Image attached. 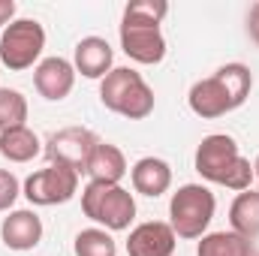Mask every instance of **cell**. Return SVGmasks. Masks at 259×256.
I'll return each instance as SVG.
<instances>
[{"mask_svg": "<svg viewBox=\"0 0 259 256\" xmlns=\"http://www.w3.org/2000/svg\"><path fill=\"white\" fill-rule=\"evenodd\" d=\"M196 172L211 181V184H220V187H229V190H250L253 184V166L250 160L241 157L238 145L232 136H223V133H211L199 142L196 148Z\"/></svg>", "mask_w": 259, "mask_h": 256, "instance_id": "1", "label": "cell"}, {"mask_svg": "<svg viewBox=\"0 0 259 256\" xmlns=\"http://www.w3.org/2000/svg\"><path fill=\"white\" fill-rule=\"evenodd\" d=\"M100 100L109 112H118L130 121H142L154 112V91L142 78V72L130 66H115L103 84H100Z\"/></svg>", "mask_w": 259, "mask_h": 256, "instance_id": "2", "label": "cell"}, {"mask_svg": "<svg viewBox=\"0 0 259 256\" xmlns=\"http://www.w3.org/2000/svg\"><path fill=\"white\" fill-rule=\"evenodd\" d=\"M81 211L94 223L106 226V232H121V229H130V223L136 217V199L121 184L91 181L81 190Z\"/></svg>", "mask_w": 259, "mask_h": 256, "instance_id": "3", "label": "cell"}, {"mask_svg": "<svg viewBox=\"0 0 259 256\" xmlns=\"http://www.w3.org/2000/svg\"><path fill=\"white\" fill-rule=\"evenodd\" d=\"M214 208H217V199L208 187L184 184V187H178V193H172L169 226L178 238H202L214 220Z\"/></svg>", "mask_w": 259, "mask_h": 256, "instance_id": "4", "label": "cell"}, {"mask_svg": "<svg viewBox=\"0 0 259 256\" xmlns=\"http://www.w3.org/2000/svg\"><path fill=\"white\" fill-rule=\"evenodd\" d=\"M46 49V30L33 18H18L0 33V61L6 69L21 72L39 61Z\"/></svg>", "mask_w": 259, "mask_h": 256, "instance_id": "5", "label": "cell"}, {"mask_svg": "<svg viewBox=\"0 0 259 256\" xmlns=\"http://www.w3.org/2000/svg\"><path fill=\"white\" fill-rule=\"evenodd\" d=\"M78 193V172L52 163L49 169L33 172L24 181V196L30 205H64Z\"/></svg>", "mask_w": 259, "mask_h": 256, "instance_id": "6", "label": "cell"}, {"mask_svg": "<svg viewBox=\"0 0 259 256\" xmlns=\"http://www.w3.org/2000/svg\"><path fill=\"white\" fill-rule=\"evenodd\" d=\"M100 145V139L84 127H66L61 133H55L49 139V160L58 163V166H69L72 172H88V160L94 154V148Z\"/></svg>", "mask_w": 259, "mask_h": 256, "instance_id": "7", "label": "cell"}, {"mask_svg": "<svg viewBox=\"0 0 259 256\" xmlns=\"http://www.w3.org/2000/svg\"><path fill=\"white\" fill-rule=\"evenodd\" d=\"M121 49L136 64H160L166 58V39L160 33V24L121 21Z\"/></svg>", "mask_w": 259, "mask_h": 256, "instance_id": "8", "label": "cell"}, {"mask_svg": "<svg viewBox=\"0 0 259 256\" xmlns=\"http://www.w3.org/2000/svg\"><path fill=\"white\" fill-rule=\"evenodd\" d=\"M175 232L163 220H148L139 223L127 238V253L130 256H172L175 253Z\"/></svg>", "mask_w": 259, "mask_h": 256, "instance_id": "9", "label": "cell"}, {"mask_svg": "<svg viewBox=\"0 0 259 256\" xmlns=\"http://www.w3.org/2000/svg\"><path fill=\"white\" fill-rule=\"evenodd\" d=\"M190 109H193L199 118H223L226 112H232L235 106H232V97H229V88H226V81L214 72V75H208V78H202V81H196L193 88H190Z\"/></svg>", "mask_w": 259, "mask_h": 256, "instance_id": "10", "label": "cell"}, {"mask_svg": "<svg viewBox=\"0 0 259 256\" xmlns=\"http://www.w3.org/2000/svg\"><path fill=\"white\" fill-rule=\"evenodd\" d=\"M33 84H36L39 97L58 103V100L69 97V91L75 84V66L64 58H46L33 69Z\"/></svg>", "mask_w": 259, "mask_h": 256, "instance_id": "11", "label": "cell"}, {"mask_svg": "<svg viewBox=\"0 0 259 256\" xmlns=\"http://www.w3.org/2000/svg\"><path fill=\"white\" fill-rule=\"evenodd\" d=\"M0 238L9 250H33L42 238V220L36 211H12L3 226H0Z\"/></svg>", "mask_w": 259, "mask_h": 256, "instance_id": "12", "label": "cell"}, {"mask_svg": "<svg viewBox=\"0 0 259 256\" xmlns=\"http://www.w3.org/2000/svg\"><path fill=\"white\" fill-rule=\"evenodd\" d=\"M112 46L103 36H84L75 46V72H81L84 78H106L112 72Z\"/></svg>", "mask_w": 259, "mask_h": 256, "instance_id": "13", "label": "cell"}, {"mask_svg": "<svg viewBox=\"0 0 259 256\" xmlns=\"http://www.w3.org/2000/svg\"><path fill=\"white\" fill-rule=\"evenodd\" d=\"M130 175H133L136 193L151 196V199L163 196V193L172 187V169H169V163L160 160V157H142V160L133 166Z\"/></svg>", "mask_w": 259, "mask_h": 256, "instance_id": "14", "label": "cell"}, {"mask_svg": "<svg viewBox=\"0 0 259 256\" xmlns=\"http://www.w3.org/2000/svg\"><path fill=\"white\" fill-rule=\"evenodd\" d=\"M88 175H91V181H100V184H121V178L127 175V160H124L121 148L100 142L88 160Z\"/></svg>", "mask_w": 259, "mask_h": 256, "instance_id": "15", "label": "cell"}, {"mask_svg": "<svg viewBox=\"0 0 259 256\" xmlns=\"http://www.w3.org/2000/svg\"><path fill=\"white\" fill-rule=\"evenodd\" d=\"M229 226L232 232L244 235L247 241L259 238V193L253 187L238 193L235 202L229 205Z\"/></svg>", "mask_w": 259, "mask_h": 256, "instance_id": "16", "label": "cell"}, {"mask_svg": "<svg viewBox=\"0 0 259 256\" xmlns=\"http://www.w3.org/2000/svg\"><path fill=\"white\" fill-rule=\"evenodd\" d=\"M39 151H42L39 148V139H36V133L27 127V124L0 133V154L9 163H30Z\"/></svg>", "mask_w": 259, "mask_h": 256, "instance_id": "17", "label": "cell"}, {"mask_svg": "<svg viewBox=\"0 0 259 256\" xmlns=\"http://www.w3.org/2000/svg\"><path fill=\"white\" fill-rule=\"evenodd\" d=\"M196 256H253V241L238 232H208L202 235Z\"/></svg>", "mask_w": 259, "mask_h": 256, "instance_id": "18", "label": "cell"}, {"mask_svg": "<svg viewBox=\"0 0 259 256\" xmlns=\"http://www.w3.org/2000/svg\"><path fill=\"white\" fill-rule=\"evenodd\" d=\"M75 256H118V244L106 229H81L75 235Z\"/></svg>", "mask_w": 259, "mask_h": 256, "instance_id": "19", "label": "cell"}, {"mask_svg": "<svg viewBox=\"0 0 259 256\" xmlns=\"http://www.w3.org/2000/svg\"><path fill=\"white\" fill-rule=\"evenodd\" d=\"M24 121H27V100L12 88H0V133L24 127Z\"/></svg>", "mask_w": 259, "mask_h": 256, "instance_id": "20", "label": "cell"}, {"mask_svg": "<svg viewBox=\"0 0 259 256\" xmlns=\"http://www.w3.org/2000/svg\"><path fill=\"white\" fill-rule=\"evenodd\" d=\"M217 75L226 81V88H229V97H232V106L238 109L244 100H247V94H250V88H253V75H250V69L244 64H226L217 69Z\"/></svg>", "mask_w": 259, "mask_h": 256, "instance_id": "21", "label": "cell"}, {"mask_svg": "<svg viewBox=\"0 0 259 256\" xmlns=\"http://www.w3.org/2000/svg\"><path fill=\"white\" fill-rule=\"evenodd\" d=\"M169 12L166 0H133L124 9V21H142V24H160Z\"/></svg>", "mask_w": 259, "mask_h": 256, "instance_id": "22", "label": "cell"}, {"mask_svg": "<svg viewBox=\"0 0 259 256\" xmlns=\"http://www.w3.org/2000/svg\"><path fill=\"white\" fill-rule=\"evenodd\" d=\"M18 178L9 172V169H0V211H9L12 205H15V199H18Z\"/></svg>", "mask_w": 259, "mask_h": 256, "instance_id": "23", "label": "cell"}, {"mask_svg": "<svg viewBox=\"0 0 259 256\" xmlns=\"http://www.w3.org/2000/svg\"><path fill=\"white\" fill-rule=\"evenodd\" d=\"M247 33H250V39L259 46V3L250 6V15H247Z\"/></svg>", "mask_w": 259, "mask_h": 256, "instance_id": "24", "label": "cell"}, {"mask_svg": "<svg viewBox=\"0 0 259 256\" xmlns=\"http://www.w3.org/2000/svg\"><path fill=\"white\" fill-rule=\"evenodd\" d=\"M12 18H15V0H0V27L6 24H12Z\"/></svg>", "mask_w": 259, "mask_h": 256, "instance_id": "25", "label": "cell"}, {"mask_svg": "<svg viewBox=\"0 0 259 256\" xmlns=\"http://www.w3.org/2000/svg\"><path fill=\"white\" fill-rule=\"evenodd\" d=\"M253 175L259 178V157H256V163H253Z\"/></svg>", "mask_w": 259, "mask_h": 256, "instance_id": "26", "label": "cell"}]
</instances>
